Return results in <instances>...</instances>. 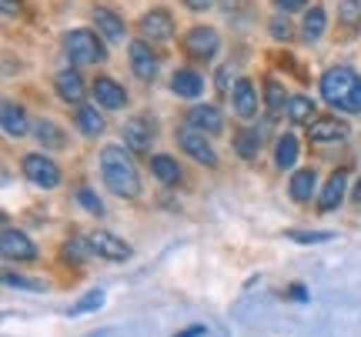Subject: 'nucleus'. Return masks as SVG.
<instances>
[{
    "mask_svg": "<svg viewBox=\"0 0 361 337\" xmlns=\"http://www.w3.org/2000/svg\"><path fill=\"white\" fill-rule=\"evenodd\" d=\"M101 177L107 184V191L117 197H137L141 194V174L130 160L124 144H107L101 151Z\"/></svg>",
    "mask_w": 361,
    "mask_h": 337,
    "instance_id": "nucleus-1",
    "label": "nucleus"
},
{
    "mask_svg": "<svg viewBox=\"0 0 361 337\" xmlns=\"http://www.w3.org/2000/svg\"><path fill=\"white\" fill-rule=\"evenodd\" d=\"M322 97H324V104H331L335 110L361 114V74L355 67H345V64L324 70Z\"/></svg>",
    "mask_w": 361,
    "mask_h": 337,
    "instance_id": "nucleus-2",
    "label": "nucleus"
},
{
    "mask_svg": "<svg viewBox=\"0 0 361 337\" xmlns=\"http://www.w3.org/2000/svg\"><path fill=\"white\" fill-rule=\"evenodd\" d=\"M64 53L74 67L101 64L104 57H107L101 37H97L94 30H71V34H64Z\"/></svg>",
    "mask_w": 361,
    "mask_h": 337,
    "instance_id": "nucleus-3",
    "label": "nucleus"
},
{
    "mask_svg": "<svg viewBox=\"0 0 361 337\" xmlns=\"http://www.w3.org/2000/svg\"><path fill=\"white\" fill-rule=\"evenodd\" d=\"M180 47H184V53L194 57V61H214L221 51V37L214 27H191V30L184 34V40H180Z\"/></svg>",
    "mask_w": 361,
    "mask_h": 337,
    "instance_id": "nucleus-4",
    "label": "nucleus"
},
{
    "mask_svg": "<svg viewBox=\"0 0 361 337\" xmlns=\"http://www.w3.org/2000/svg\"><path fill=\"white\" fill-rule=\"evenodd\" d=\"M20 170H24V177L34 184V187H44V191H54V187L61 184V167L44 154H27Z\"/></svg>",
    "mask_w": 361,
    "mask_h": 337,
    "instance_id": "nucleus-5",
    "label": "nucleus"
},
{
    "mask_svg": "<svg viewBox=\"0 0 361 337\" xmlns=\"http://www.w3.org/2000/svg\"><path fill=\"white\" fill-rule=\"evenodd\" d=\"M178 144H180V151H184L188 157H194L197 164H204V167H214V164H218L214 147H211L204 134H201V130H194L191 124H184V127L178 130Z\"/></svg>",
    "mask_w": 361,
    "mask_h": 337,
    "instance_id": "nucleus-6",
    "label": "nucleus"
},
{
    "mask_svg": "<svg viewBox=\"0 0 361 337\" xmlns=\"http://www.w3.org/2000/svg\"><path fill=\"white\" fill-rule=\"evenodd\" d=\"M137 27H141V37L147 40V44H161V40L174 37V17H171V11H164V7H154V11L141 13Z\"/></svg>",
    "mask_w": 361,
    "mask_h": 337,
    "instance_id": "nucleus-7",
    "label": "nucleus"
},
{
    "mask_svg": "<svg viewBox=\"0 0 361 337\" xmlns=\"http://www.w3.org/2000/svg\"><path fill=\"white\" fill-rule=\"evenodd\" d=\"M128 57H130V70H134V77L141 80H154L157 77V67H161V61H157V53L151 51V44L144 37L130 40L128 44Z\"/></svg>",
    "mask_w": 361,
    "mask_h": 337,
    "instance_id": "nucleus-8",
    "label": "nucleus"
},
{
    "mask_svg": "<svg viewBox=\"0 0 361 337\" xmlns=\"http://www.w3.org/2000/svg\"><path fill=\"white\" fill-rule=\"evenodd\" d=\"M0 250H4L7 260H34L37 257V244H34L24 231H13V227H4V234H0Z\"/></svg>",
    "mask_w": 361,
    "mask_h": 337,
    "instance_id": "nucleus-9",
    "label": "nucleus"
},
{
    "mask_svg": "<svg viewBox=\"0 0 361 337\" xmlns=\"http://www.w3.org/2000/svg\"><path fill=\"white\" fill-rule=\"evenodd\" d=\"M87 244L90 250L104 260H128L130 257V244H124L121 237H114L111 231H94L87 234Z\"/></svg>",
    "mask_w": 361,
    "mask_h": 337,
    "instance_id": "nucleus-10",
    "label": "nucleus"
},
{
    "mask_svg": "<svg viewBox=\"0 0 361 337\" xmlns=\"http://www.w3.org/2000/svg\"><path fill=\"white\" fill-rule=\"evenodd\" d=\"M121 130H124V147H128V151H134V154H147V151H151V144H154V127H151V120L130 117Z\"/></svg>",
    "mask_w": 361,
    "mask_h": 337,
    "instance_id": "nucleus-11",
    "label": "nucleus"
},
{
    "mask_svg": "<svg viewBox=\"0 0 361 337\" xmlns=\"http://www.w3.org/2000/svg\"><path fill=\"white\" fill-rule=\"evenodd\" d=\"M348 124L338 120V117H314L308 124V137L318 144H331V141H345L348 137Z\"/></svg>",
    "mask_w": 361,
    "mask_h": 337,
    "instance_id": "nucleus-12",
    "label": "nucleus"
},
{
    "mask_svg": "<svg viewBox=\"0 0 361 337\" xmlns=\"http://www.w3.org/2000/svg\"><path fill=\"white\" fill-rule=\"evenodd\" d=\"M188 124L201 134H221L224 130V114L214 104H194L188 110Z\"/></svg>",
    "mask_w": 361,
    "mask_h": 337,
    "instance_id": "nucleus-13",
    "label": "nucleus"
},
{
    "mask_svg": "<svg viewBox=\"0 0 361 337\" xmlns=\"http://www.w3.org/2000/svg\"><path fill=\"white\" fill-rule=\"evenodd\" d=\"M94 101L101 107H107V110H121L128 104V91L114 77H97L94 80Z\"/></svg>",
    "mask_w": 361,
    "mask_h": 337,
    "instance_id": "nucleus-14",
    "label": "nucleus"
},
{
    "mask_svg": "<svg viewBox=\"0 0 361 337\" xmlns=\"http://www.w3.org/2000/svg\"><path fill=\"white\" fill-rule=\"evenodd\" d=\"M231 104H234V114L238 117H255L258 114V91H255V84H251L247 77L234 80Z\"/></svg>",
    "mask_w": 361,
    "mask_h": 337,
    "instance_id": "nucleus-15",
    "label": "nucleus"
},
{
    "mask_svg": "<svg viewBox=\"0 0 361 337\" xmlns=\"http://www.w3.org/2000/svg\"><path fill=\"white\" fill-rule=\"evenodd\" d=\"M171 91L178 94V97H184V101H197L201 91H204V77L197 70H191V67H180V70H174V77H171Z\"/></svg>",
    "mask_w": 361,
    "mask_h": 337,
    "instance_id": "nucleus-16",
    "label": "nucleus"
},
{
    "mask_svg": "<svg viewBox=\"0 0 361 337\" xmlns=\"http://www.w3.org/2000/svg\"><path fill=\"white\" fill-rule=\"evenodd\" d=\"M345 187H348V174H345V170H335V174L328 177V184H324L322 197H318V208H322V214L338 210V204L345 201Z\"/></svg>",
    "mask_w": 361,
    "mask_h": 337,
    "instance_id": "nucleus-17",
    "label": "nucleus"
},
{
    "mask_svg": "<svg viewBox=\"0 0 361 337\" xmlns=\"http://www.w3.org/2000/svg\"><path fill=\"white\" fill-rule=\"evenodd\" d=\"M0 124H4V134H7V137H24L27 130H30L24 107L17 104V101H4V107H0Z\"/></svg>",
    "mask_w": 361,
    "mask_h": 337,
    "instance_id": "nucleus-18",
    "label": "nucleus"
},
{
    "mask_svg": "<svg viewBox=\"0 0 361 337\" xmlns=\"http://www.w3.org/2000/svg\"><path fill=\"white\" fill-rule=\"evenodd\" d=\"M54 87L61 94V101L67 104H84V80H80L78 70H61L57 77H54Z\"/></svg>",
    "mask_w": 361,
    "mask_h": 337,
    "instance_id": "nucleus-19",
    "label": "nucleus"
},
{
    "mask_svg": "<svg viewBox=\"0 0 361 337\" xmlns=\"http://www.w3.org/2000/svg\"><path fill=\"white\" fill-rule=\"evenodd\" d=\"M324 27H328V13H324V7H308L305 17H301V40H305V44L322 40Z\"/></svg>",
    "mask_w": 361,
    "mask_h": 337,
    "instance_id": "nucleus-20",
    "label": "nucleus"
},
{
    "mask_svg": "<svg viewBox=\"0 0 361 337\" xmlns=\"http://www.w3.org/2000/svg\"><path fill=\"white\" fill-rule=\"evenodd\" d=\"M261 91H264V107H268L271 120H274V117H281V114H288V101H291V97L284 94V87L278 84V80L264 77V87H261Z\"/></svg>",
    "mask_w": 361,
    "mask_h": 337,
    "instance_id": "nucleus-21",
    "label": "nucleus"
},
{
    "mask_svg": "<svg viewBox=\"0 0 361 337\" xmlns=\"http://www.w3.org/2000/svg\"><path fill=\"white\" fill-rule=\"evenodd\" d=\"M94 24L107 40H124V30H128V24L107 7H94Z\"/></svg>",
    "mask_w": 361,
    "mask_h": 337,
    "instance_id": "nucleus-22",
    "label": "nucleus"
},
{
    "mask_svg": "<svg viewBox=\"0 0 361 337\" xmlns=\"http://www.w3.org/2000/svg\"><path fill=\"white\" fill-rule=\"evenodd\" d=\"M338 24L345 27V37L361 30V0H338Z\"/></svg>",
    "mask_w": 361,
    "mask_h": 337,
    "instance_id": "nucleus-23",
    "label": "nucleus"
},
{
    "mask_svg": "<svg viewBox=\"0 0 361 337\" xmlns=\"http://www.w3.org/2000/svg\"><path fill=\"white\" fill-rule=\"evenodd\" d=\"M151 174H154L161 184H178L180 181V167H178V160H174L171 154L151 157Z\"/></svg>",
    "mask_w": 361,
    "mask_h": 337,
    "instance_id": "nucleus-24",
    "label": "nucleus"
},
{
    "mask_svg": "<svg viewBox=\"0 0 361 337\" xmlns=\"http://www.w3.org/2000/svg\"><path fill=\"white\" fill-rule=\"evenodd\" d=\"M78 127L87 134V137H97L104 134V114L94 104H80L78 107Z\"/></svg>",
    "mask_w": 361,
    "mask_h": 337,
    "instance_id": "nucleus-25",
    "label": "nucleus"
},
{
    "mask_svg": "<svg viewBox=\"0 0 361 337\" xmlns=\"http://www.w3.org/2000/svg\"><path fill=\"white\" fill-rule=\"evenodd\" d=\"M295 160H298V137L295 134H284L274 144V164L281 170H288V167H295Z\"/></svg>",
    "mask_w": 361,
    "mask_h": 337,
    "instance_id": "nucleus-26",
    "label": "nucleus"
},
{
    "mask_svg": "<svg viewBox=\"0 0 361 337\" xmlns=\"http://www.w3.org/2000/svg\"><path fill=\"white\" fill-rule=\"evenodd\" d=\"M314 181H318V177H314V170H311V167L295 170V174H291V187H288V191H291V197H295V201H311V194H314Z\"/></svg>",
    "mask_w": 361,
    "mask_h": 337,
    "instance_id": "nucleus-27",
    "label": "nucleus"
},
{
    "mask_svg": "<svg viewBox=\"0 0 361 337\" xmlns=\"http://www.w3.org/2000/svg\"><path fill=\"white\" fill-rule=\"evenodd\" d=\"M261 137L255 134V127L247 130H238V137H234V151H238V157H245V160H255V157L261 154Z\"/></svg>",
    "mask_w": 361,
    "mask_h": 337,
    "instance_id": "nucleus-28",
    "label": "nucleus"
},
{
    "mask_svg": "<svg viewBox=\"0 0 361 337\" xmlns=\"http://www.w3.org/2000/svg\"><path fill=\"white\" fill-rule=\"evenodd\" d=\"M311 114H314V104H311L305 94H295V97L288 101V120H291V124H311V120H314Z\"/></svg>",
    "mask_w": 361,
    "mask_h": 337,
    "instance_id": "nucleus-29",
    "label": "nucleus"
},
{
    "mask_svg": "<svg viewBox=\"0 0 361 337\" xmlns=\"http://www.w3.org/2000/svg\"><path fill=\"white\" fill-rule=\"evenodd\" d=\"M34 137H37L44 147H64V134H61V127L51 124V120H37V124H34Z\"/></svg>",
    "mask_w": 361,
    "mask_h": 337,
    "instance_id": "nucleus-30",
    "label": "nucleus"
},
{
    "mask_svg": "<svg viewBox=\"0 0 361 337\" xmlns=\"http://www.w3.org/2000/svg\"><path fill=\"white\" fill-rule=\"evenodd\" d=\"M61 254H64V257H71L74 264H84V260H87L90 254H94V250H90L87 237H71V241H67V244L61 247Z\"/></svg>",
    "mask_w": 361,
    "mask_h": 337,
    "instance_id": "nucleus-31",
    "label": "nucleus"
},
{
    "mask_svg": "<svg viewBox=\"0 0 361 337\" xmlns=\"http://www.w3.org/2000/svg\"><path fill=\"white\" fill-rule=\"evenodd\" d=\"M104 304V291L101 287H97V291H90V294H84V298L78 300V304H71V317H80V314H87V311H97V307H101Z\"/></svg>",
    "mask_w": 361,
    "mask_h": 337,
    "instance_id": "nucleus-32",
    "label": "nucleus"
},
{
    "mask_svg": "<svg viewBox=\"0 0 361 337\" xmlns=\"http://www.w3.org/2000/svg\"><path fill=\"white\" fill-rule=\"evenodd\" d=\"M284 237H291L298 244H324V241H331L335 234L331 231H288Z\"/></svg>",
    "mask_w": 361,
    "mask_h": 337,
    "instance_id": "nucleus-33",
    "label": "nucleus"
},
{
    "mask_svg": "<svg viewBox=\"0 0 361 337\" xmlns=\"http://www.w3.org/2000/svg\"><path fill=\"white\" fill-rule=\"evenodd\" d=\"M268 30H271V37L281 40V44H288V40L295 37V27H291V20H288V17H274V20L268 24Z\"/></svg>",
    "mask_w": 361,
    "mask_h": 337,
    "instance_id": "nucleus-34",
    "label": "nucleus"
},
{
    "mask_svg": "<svg viewBox=\"0 0 361 337\" xmlns=\"http://www.w3.org/2000/svg\"><path fill=\"white\" fill-rule=\"evenodd\" d=\"M4 284H7V287H20V291H47V284H44V281L20 277V274H4Z\"/></svg>",
    "mask_w": 361,
    "mask_h": 337,
    "instance_id": "nucleus-35",
    "label": "nucleus"
},
{
    "mask_svg": "<svg viewBox=\"0 0 361 337\" xmlns=\"http://www.w3.org/2000/svg\"><path fill=\"white\" fill-rule=\"evenodd\" d=\"M78 204H84V208H87V214H97V217L104 214V201L94 194L90 187H80V191H78Z\"/></svg>",
    "mask_w": 361,
    "mask_h": 337,
    "instance_id": "nucleus-36",
    "label": "nucleus"
},
{
    "mask_svg": "<svg viewBox=\"0 0 361 337\" xmlns=\"http://www.w3.org/2000/svg\"><path fill=\"white\" fill-rule=\"evenodd\" d=\"M271 4L288 17V13H295V11H305V4H308V0H271Z\"/></svg>",
    "mask_w": 361,
    "mask_h": 337,
    "instance_id": "nucleus-37",
    "label": "nucleus"
},
{
    "mask_svg": "<svg viewBox=\"0 0 361 337\" xmlns=\"http://www.w3.org/2000/svg\"><path fill=\"white\" fill-rule=\"evenodd\" d=\"M0 7H4L7 17H17V13H20V0H0Z\"/></svg>",
    "mask_w": 361,
    "mask_h": 337,
    "instance_id": "nucleus-38",
    "label": "nucleus"
},
{
    "mask_svg": "<svg viewBox=\"0 0 361 337\" xmlns=\"http://www.w3.org/2000/svg\"><path fill=\"white\" fill-rule=\"evenodd\" d=\"M228 77H231V67H221L218 70V91L228 94Z\"/></svg>",
    "mask_w": 361,
    "mask_h": 337,
    "instance_id": "nucleus-39",
    "label": "nucleus"
},
{
    "mask_svg": "<svg viewBox=\"0 0 361 337\" xmlns=\"http://www.w3.org/2000/svg\"><path fill=\"white\" fill-rule=\"evenodd\" d=\"M211 4H214V0H184V7H188V11H207Z\"/></svg>",
    "mask_w": 361,
    "mask_h": 337,
    "instance_id": "nucleus-40",
    "label": "nucleus"
},
{
    "mask_svg": "<svg viewBox=\"0 0 361 337\" xmlns=\"http://www.w3.org/2000/svg\"><path fill=\"white\" fill-rule=\"evenodd\" d=\"M288 298L291 300H308V294H305V287L295 284V287H288Z\"/></svg>",
    "mask_w": 361,
    "mask_h": 337,
    "instance_id": "nucleus-41",
    "label": "nucleus"
},
{
    "mask_svg": "<svg viewBox=\"0 0 361 337\" xmlns=\"http://www.w3.org/2000/svg\"><path fill=\"white\" fill-rule=\"evenodd\" d=\"M174 337H204V327L194 324V327H188V331H180V334H174Z\"/></svg>",
    "mask_w": 361,
    "mask_h": 337,
    "instance_id": "nucleus-42",
    "label": "nucleus"
},
{
    "mask_svg": "<svg viewBox=\"0 0 361 337\" xmlns=\"http://www.w3.org/2000/svg\"><path fill=\"white\" fill-rule=\"evenodd\" d=\"M355 201H358V204H361V181L355 184Z\"/></svg>",
    "mask_w": 361,
    "mask_h": 337,
    "instance_id": "nucleus-43",
    "label": "nucleus"
}]
</instances>
